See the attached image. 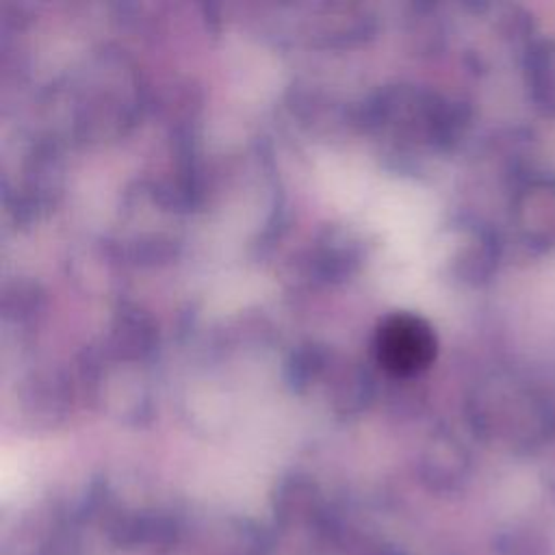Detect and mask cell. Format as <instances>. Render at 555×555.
<instances>
[{"label": "cell", "mask_w": 555, "mask_h": 555, "mask_svg": "<svg viewBox=\"0 0 555 555\" xmlns=\"http://www.w3.org/2000/svg\"><path fill=\"white\" fill-rule=\"evenodd\" d=\"M379 362L399 375L427 369L436 356L431 327L412 314H395L377 332Z\"/></svg>", "instance_id": "obj_1"}, {"label": "cell", "mask_w": 555, "mask_h": 555, "mask_svg": "<svg viewBox=\"0 0 555 555\" xmlns=\"http://www.w3.org/2000/svg\"><path fill=\"white\" fill-rule=\"evenodd\" d=\"M522 230L538 247H555V182H538L527 189L522 204Z\"/></svg>", "instance_id": "obj_2"}, {"label": "cell", "mask_w": 555, "mask_h": 555, "mask_svg": "<svg viewBox=\"0 0 555 555\" xmlns=\"http://www.w3.org/2000/svg\"><path fill=\"white\" fill-rule=\"evenodd\" d=\"M531 95L540 108L555 113V39L540 41L527 61Z\"/></svg>", "instance_id": "obj_3"}]
</instances>
